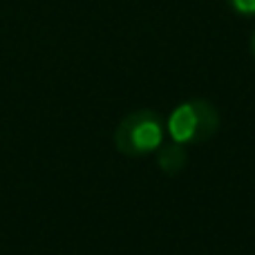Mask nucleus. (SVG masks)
Here are the masks:
<instances>
[{"mask_svg": "<svg viewBox=\"0 0 255 255\" xmlns=\"http://www.w3.org/2000/svg\"><path fill=\"white\" fill-rule=\"evenodd\" d=\"M166 139V121L154 110H134L119 121L115 148L126 157H145L157 152Z\"/></svg>", "mask_w": 255, "mask_h": 255, "instance_id": "obj_1", "label": "nucleus"}, {"mask_svg": "<svg viewBox=\"0 0 255 255\" xmlns=\"http://www.w3.org/2000/svg\"><path fill=\"white\" fill-rule=\"evenodd\" d=\"M220 112L206 99H190L184 101L170 112L166 121V132L170 141L181 145L204 143L213 139L220 130Z\"/></svg>", "mask_w": 255, "mask_h": 255, "instance_id": "obj_2", "label": "nucleus"}, {"mask_svg": "<svg viewBox=\"0 0 255 255\" xmlns=\"http://www.w3.org/2000/svg\"><path fill=\"white\" fill-rule=\"evenodd\" d=\"M188 163V152H186V145L175 143V141H168L161 148L157 150V166L161 168L163 175H177L181 172Z\"/></svg>", "mask_w": 255, "mask_h": 255, "instance_id": "obj_3", "label": "nucleus"}, {"mask_svg": "<svg viewBox=\"0 0 255 255\" xmlns=\"http://www.w3.org/2000/svg\"><path fill=\"white\" fill-rule=\"evenodd\" d=\"M233 13L242 18H255V0H224Z\"/></svg>", "mask_w": 255, "mask_h": 255, "instance_id": "obj_4", "label": "nucleus"}, {"mask_svg": "<svg viewBox=\"0 0 255 255\" xmlns=\"http://www.w3.org/2000/svg\"><path fill=\"white\" fill-rule=\"evenodd\" d=\"M251 56L255 58V29H253V36H251Z\"/></svg>", "mask_w": 255, "mask_h": 255, "instance_id": "obj_5", "label": "nucleus"}]
</instances>
